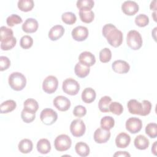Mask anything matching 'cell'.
I'll return each mask as SVG.
<instances>
[{
    "label": "cell",
    "mask_w": 157,
    "mask_h": 157,
    "mask_svg": "<svg viewBox=\"0 0 157 157\" xmlns=\"http://www.w3.org/2000/svg\"><path fill=\"white\" fill-rule=\"evenodd\" d=\"M64 33V28L61 25H55L53 26L48 32V37L51 40H56L61 38Z\"/></svg>",
    "instance_id": "cell-19"
},
{
    "label": "cell",
    "mask_w": 157,
    "mask_h": 157,
    "mask_svg": "<svg viewBox=\"0 0 157 157\" xmlns=\"http://www.w3.org/2000/svg\"><path fill=\"white\" fill-rule=\"evenodd\" d=\"M134 144L136 148L140 150H144L148 147L150 142L148 139L145 136L143 135H139L135 138Z\"/></svg>",
    "instance_id": "cell-21"
},
{
    "label": "cell",
    "mask_w": 157,
    "mask_h": 157,
    "mask_svg": "<svg viewBox=\"0 0 157 157\" xmlns=\"http://www.w3.org/2000/svg\"><path fill=\"white\" fill-rule=\"evenodd\" d=\"M127 106L129 113L141 116L148 115L151 109V104L147 100H144L140 102L136 99H131L128 101Z\"/></svg>",
    "instance_id": "cell-2"
},
{
    "label": "cell",
    "mask_w": 157,
    "mask_h": 157,
    "mask_svg": "<svg viewBox=\"0 0 157 157\" xmlns=\"http://www.w3.org/2000/svg\"><path fill=\"white\" fill-rule=\"evenodd\" d=\"M53 105L59 111L64 112L71 107L70 100L65 96H58L53 99Z\"/></svg>",
    "instance_id": "cell-12"
},
{
    "label": "cell",
    "mask_w": 157,
    "mask_h": 157,
    "mask_svg": "<svg viewBox=\"0 0 157 157\" xmlns=\"http://www.w3.org/2000/svg\"><path fill=\"white\" fill-rule=\"evenodd\" d=\"M19 151L23 153L26 154L31 152L33 150V144L31 140L28 139H22L18 145Z\"/></svg>",
    "instance_id": "cell-24"
},
{
    "label": "cell",
    "mask_w": 157,
    "mask_h": 157,
    "mask_svg": "<svg viewBox=\"0 0 157 157\" xmlns=\"http://www.w3.org/2000/svg\"><path fill=\"white\" fill-rule=\"evenodd\" d=\"M113 156H131V155L126 151H117L113 155Z\"/></svg>",
    "instance_id": "cell-45"
},
{
    "label": "cell",
    "mask_w": 157,
    "mask_h": 157,
    "mask_svg": "<svg viewBox=\"0 0 157 157\" xmlns=\"http://www.w3.org/2000/svg\"><path fill=\"white\" fill-rule=\"evenodd\" d=\"M156 141H155L154 142V144H153L152 145V148H151V151L152 153L155 155H156Z\"/></svg>",
    "instance_id": "cell-47"
},
{
    "label": "cell",
    "mask_w": 157,
    "mask_h": 157,
    "mask_svg": "<svg viewBox=\"0 0 157 157\" xmlns=\"http://www.w3.org/2000/svg\"><path fill=\"white\" fill-rule=\"evenodd\" d=\"M58 86V80L57 78L53 75L47 76L43 81L42 89L48 93L52 94L56 91Z\"/></svg>",
    "instance_id": "cell-8"
},
{
    "label": "cell",
    "mask_w": 157,
    "mask_h": 157,
    "mask_svg": "<svg viewBox=\"0 0 157 157\" xmlns=\"http://www.w3.org/2000/svg\"><path fill=\"white\" fill-rule=\"evenodd\" d=\"M9 85L12 90L21 91L26 85V77L20 72H12L9 77Z\"/></svg>",
    "instance_id": "cell-3"
},
{
    "label": "cell",
    "mask_w": 157,
    "mask_h": 157,
    "mask_svg": "<svg viewBox=\"0 0 157 157\" xmlns=\"http://www.w3.org/2000/svg\"><path fill=\"white\" fill-rule=\"evenodd\" d=\"M126 129L132 134L139 132L142 128V120L136 117H131L126 121Z\"/></svg>",
    "instance_id": "cell-10"
},
{
    "label": "cell",
    "mask_w": 157,
    "mask_h": 157,
    "mask_svg": "<svg viewBox=\"0 0 157 157\" xmlns=\"http://www.w3.org/2000/svg\"><path fill=\"white\" fill-rule=\"evenodd\" d=\"M109 110L113 114L120 115L123 113V107L120 102H112L109 105Z\"/></svg>",
    "instance_id": "cell-40"
},
{
    "label": "cell",
    "mask_w": 157,
    "mask_h": 157,
    "mask_svg": "<svg viewBox=\"0 0 157 157\" xmlns=\"http://www.w3.org/2000/svg\"><path fill=\"white\" fill-rule=\"evenodd\" d=\"M39 27L37 21L33 18H27L22 25V29L26 33H33L36 32Z\"/></svg>",
    "instance_id": "cell-17"
},
{
    "label": "cell",
    "mask_w": 157,
    "mask_h": 157,
    "mask_svg": "<svg viewBox=\"0 0 157 157\" xmlns=\"http://www.w3.org/2000/svg\"><path fill=\"white\" fill-rule=\"evenodd\" d=\"M126 42L128 47L134 50H139L142 45V38L140 34L136 30H131L126 36Z\"/></svg>",
    "instance_id": "cell-4"
},
{
    "label": "cell",
    "mask_w": 157,
    "mask_h": 157,
    "mask_svg": "<svg viewBox=\"0 0 157 157\" xmlns=\"http://www.w3.org/2000/svg\"><path fill=\"white\" fill-rule=\"evenodd\" d=\"M156 0H154L153 1H152L151 2L150 6V9L156 11Z\"/></svg>",
    "instance_id": "cell-46"
},
{
    "label": "cell",
    "mask_w": 157,
    "mask_h": 157,
    "mask_svg": "<svg viewBox=\"0 0 157 157\" xmlns=\"http://www.w3.org/2000/svg\"><path fill=\"white\" fill-rule=\"evenodd\" d=\"M90 71V67L86 66L82 63H77L74 67V72L75 75L80 78H84L86 77Z\"/></svg>",
    "instance_id": "cell-23"
},
{
    "label": "cell",
    "mask_w": 157,
    "mask_h": 157,
    "mask_svg": "<svg viewBox=\"0 0 157 157\" xmlns=\"http://www.w3.org/2000/svg\"><path fill=\"white\" fill-rule=\"evenodd\" d=\"M100 124L101 128L110 130L114 126L115 120L110 116H105L101 118Z\"/></svg>",
    "instance_id": "cell-31"
},
{
    "label": "cell",
    "mask_w": 157,
    "mask_h": 157,
    "mask_svg": "<svg viewBox=\"0 0 157 157\" xmlns=\"http://www.w3.org/2000/svg\"><path fill=\"white\" fill-rule=\"evenodd\" d=\"M112 98L110 96H105L102 97L98 103V107L102 112H109V105L111 103Z\"/></svg>",
    "instance_id": "cell-29"
},
{
    "label": "cell",
    "mask_w": 157,
    "mask_h": 157,
    "mask_svg": "<svg viewBox=\"0 0 157 157\" xmlns=\"http://www.w3.org/2000/svg\"><path fill=\"white\" fill-rule=\"evenodd\" d=\"M62 21L67 25H72L75 23L77 17L75 15L71 12H67L62 14L61 15Z\"/></svg>",
    "instance_id": "cell-35"
},
{
    "label": "cell",
    "mask_w": 157,
    "mask_h": 157,
    "mask_svg": "<svg viewBox=\"0 0 157 157\" xmlns=\"http://www.w3.org/2000/svg\"><path fill=\"white\" fill-rule=\"evenodd\" d=\"M72 38L78 42L85 40L88 36V29L83 26H78L74 28L71 33Z\"/></svg>",
    "instance_id": "cell-13"
},
{
    "label": "cell",
    "mask_w": 157,
    "mask_h": 157,
    "mask_svg": "<svg viewBox=\"0 0 157 157\" xmlns=\"http://www.w3.org/2000/svg\"><path fill=\"white\" fill-rule=\"evenodd\" d=\"M22 22L21 18L17 14H12L9 16L6 19L7 25L9 26L12 27L15 25L21 23Z\"/></svg>",
    "instance_id": "cell-41"
},
{
    "label": "cell",
    "mask_w": 157,
    "mask_h": 157,
    "mask_svg": "<svg viewBox=\"0 0 157 157\" xmlns=\"http://www.w3.org/2000/svg\"><path fill=\"white\" fill-rule=\"evenodd\" d=\"M37 150L41 154H47L51 150V145L47 139H41L37 143Z\"/></svg>",
    "instance_id": "cell-22"
},
{
    "label": "cell",
    "mask_w": 157,
    "mask_h": 157,
    "mask_svg": "<svg viewBox=\"0 0 157 157\" xmlns=\"http://www.w3.org/2000/svg\"><path fill=\"white\" fill-rule=\"evenodd\" d=\"M93 0H78L77 1V7L80 10H91L94 7Z\"/></svg>",
    "instance_id": "cell-34"
},
{
    "label": "cell",
    "mask_w": 157,
    "mask_h": 157,
    "mask_svg": "<svg viewBox=\"0 0 157 157\" xmlns=\"http://www.w3.org/2000/svg\"><path fill=\"white\" fill-rule=\"evenodd\" d=\"M135 23L139 27L146 26L149 23V18L145 14L140 13L136 17Z\"/></svg>",
    "instance_id": "cell-38"
},
{
    "label": "cell",
    "mask_w": 157,
    "mask_h": 157,
    "mask_svg": "<svg viewBox=\"0 0 157 157\" xmlns=\"http://www.w3.org/2000/svg\"><path fill=\"white\" fill-rule=\"evenodd\" d=\"M72 145L71 138L66 134H61L58 136L55 141L54 146L58 151H64L69 150Z\"/></svg>",
    "instance_id": "cell-5"
},
{
    "label": "cell",
    "mask_w": 157,
    "mask_h": 157,
    "mask_svg": "<svg viewBox=\"0 0 157 157\" xmlns=\"http://www.w3.org/2000/svg\"><path fill=\"white\" fill-rule=\"evenodd\" d=\"M23 106H24V109L34 112H36L39 108L38 102L35 99L32 98L27 99L24 102Z\"/></svg>",
    "instance_id": "cell-32"
},
{
    "label": "cell",
    "mask_w": 157,
    "mask_h": 157,
    "mask_svg": "<svg viewBox=\"0 0 157 157\" xmlns=\"http://www.w3.org/2000/svg\"><path fill=\"white\" fill-rule=\"evenodd\" d=\"M112 69L118 74H126L130 69L129 64L125 61L118 59L115 61L112 64Z\"/></svg>",
    "instance_id": "cell-15"
},
{
    "label": "cell",
    "mask_w": 157,
    "mask_h": 157,
    "mask_svg": "<svg viewBox=\"0 0 157 157\" xmlns=\"http://www.w3.org/2000/svg\"><path fill=\"white\" fill-rule=\"evenodd\" d=\"M86 113V108L81 105H77L74 107L73 110V114L77 117H82L85 116Z\"/></svg>",
    "instance_id": "cell-43"
},
{
    "label": "cell",
    "mask_w": 157,
    "mask_h": 157,
    "mask_svg": "<svg viewBox=\"0 0 157 157\" xmlns=\"http://www.w3.org/2000/svg\"><path fill=\"white\" fill-rule=\"evenodd\" d=\"M17 106L15 101L13 100H7L3 102L0 105L1 113H7L13 111Z\"/></svg>",
    "instance_id": "cell-26"
},
{
    "label": "cell",
    "mask_w": 157,
    "mask_h": 157,
    "mask_svg": "<svg viewBox=\"0 0 157 157\" xmlns=\"http://www.w3.org/2000/svg\"><path fill=\"white\" fill-rule=\"evenodd\" d=\"M75 150L77 154L82 157L87 156L90 154V147L83 142L77 143L75 146Z\"/></svg>",
    "instance_id": "cell-25"
},
{
    "label": "cell",
    "mask_w": 157,
    "mask_h": 157,
    "mask_svg": "<svg viewBox=\"0 0 157 157\" xmlns=\"http://www.w3.org/2000/svg\"><path fill=\"white\" fill-rule=\"evenodd\" d=\"M33 44V38L28 35L23 36L21 37L20 41V45L21 48L24 49H28L32 47Z\"/></svg>",
    "instance_id": "cell-39"
},
{
    "label": "cell",
    "mask_w": 157,
    "mask_h": 157,
    "mask_svg": "<svg viewBox=\"0 0 157 157\" xmlns=\"http://www.w3.org/2000/svg\"><path fill=\"white\" fill-rule=\"evenodd\" d=\"M112 58V52L108 48L102 49L99 52V60L103 63H108Z\"/></svg>",
    "instance_id": "cell-37"
},
{
    "label": "cell",
    "mask_w": 157,
    "mask_h": 157,
    "mask_svg": "<svg viewBox=\"0 0 157 157\" xmlns=\"http://www.w3.org/2000/svg\"><path fill=\"white\" fill-rule=\"evenodd\" d=\"M21 117L25 123H29L34 120L36 117V112L23 109L21 113Z\"/></svg>",
    "instance_id": "cell-33"
},
{
    "label": "cell",
    "mask_w": 157,
    "mask_h": 157,
    "mask_svg": "<svg viewBox=\"0 0 157 157\" xmlns=\"http://www.w3.org/2000/svg\"><path fill=\"white\" fill-rule=\"evenodd\" d=\"M17 43V39L15 37H13L11 39L5 42H1V48L2 50H9L13 48Z\"/></svg>",
    "instance_id": "cell-42"
},
{
    "label": "cell",
    "mask_w": 157,
    "mask_h": 157,
    "mask_svg": "<svg viewBox=\"0 0 157 157\" xmlns=\"http://www.w3.org/2000/svg\"><path fill=\"white\" fill-rule=\"evenodd\" d=\"M96 92L94 90L91 88H86L82 93V99L86 104H90L93 102L96 99Z\"/></svg>",
    "instance_id": "cell-20"
},
{
    "label": "cell",
    "mask_w": 157,
    "mask_h": 157,
    "mask_svg": "<svg viewBox=\"0 0 157 157\" xmlns=\"http://www.w3.org/2000/svg\"><path fill=\"white\" fill-rule=\"evenodd\" d=\"M40 118L42 122L46 125H52L58 118L57 113L53 109L46 108L40 112Z\"/></svg>",
    "instance_id": "cell-7"
},
{
    "label": "cell",
    "mask_w": 157,
    "mask_h": 157,
    "mask_svg": "<svg viewBox=\"0 0 157 157\" xmlns=\"http://www.w3.org/2000/svg\"><path fill=\"white\" fill-rule=\"evenodd\" d=\"M10 66V61L7 57L4 56H0V71H3L7 69Z\"/></svg>",
    "instance_id": "cell-44"
},
{
    "label": "cell",
    "mask_w": 157,
    "mask_h": 157,
    "mask_svg": "<svg viewBox=\"0 0 157 157\" xmlns=\"http://www.w3.org/2000/svg\"><path fill=\"white\" fill-rule=\"evenodd\" d=\"M139 5L132 1H126L121 5V10L127 15L132 16L139 11Z\"/></svg>",
    "instance_id": "cell-14"
},
{
    "label": "cell",
    "mask_w": 157,
    "mask_h": 157,
    "mask_svg": "<svg viewBox=\"0 0 157 157\" xmlns=\"http://www.w3.org/2000/svg\"><path fill=\"white\" fill-rule=\"evenodd\" d=\"M131 142V137L125 132H120L115 139V144L118 148H124L127 147Z\"/></svg>",
    "instance_id": "cell-18"
},
{
    "label": "cell",
    "mask_w": 157,
    "mask_h": 157,
    "mask_svg": "<svg viewBox=\"0 0 157 157\" xmlns=\"http://www.w3.org/2000/svg\"><path fill=\"white\" fill-rule=\"evenodd\" d=\"M13 37V31L6 26H2L0 29V41L1 42H5Z\"/></svg>",
    "instance_id": "cell-27"
},
{
    "label": "cell",
    "mask_w": 157,
    "mask_h": 157,
    "mask_svg": "<svg viewBox=\"0 0 157 157\" xmlns=\"http://www.w3.org/2000/svg\"><path fill=\"white\" fill-rule=\"evenodd\" d=\"M79 62L82 64L90 67L93 66L96 63V58L94 55L90 52H82L78 56Z\"/></svg>",
    "instance_id": "cell-16"
},
{
    "label": "cell",
    "mask_w": 157,
    "mask_h": 157,
    "mask_svg": "<svg viewBox=\"0 0 157 157\" xmlns=\"http://www.w3.org/2000/svg\"><path fill=\"white\" fill-rule=\"evenodd\" d=\"M102 33L111 46L118 47L122 44L123 39V33L113 25L111 23L105 25L102 28Z\"/></svg>",
    "instance_id": "cell-1"
},
{
    "label": "cell",
    "mask_w": 157,
    "mask_h": 157,
    "mask_svg": "<svg viewBox=\"0 0 157 157\" xmlns=\"http://www.w3.org/2000/svg\"><path fill=\"white\" fill-rule=\"evenodd\" d=\"M70 131L74 137H79L82 136L86 131V126L83 121L80 119L73 120L70 125Z\"/></svg>",
    "instance_id": "cell-9"
},
{
    "label": "cell",
    "mask_w": 157,
    "mask_h": 157,
    "mask_svg": "<svg viewBox=\"0 0 157 157\" xmlns=\"http://www.w3.org/2000/svg\"><path fill=\"white\" fill-rule=\"evenodd\" d=\"M145 133L150 138L157 137V124L155 123H150L145 127Z\"/></svg>",
    "instance_id": "cell-36"
},
{
    "label": "cell",
    "mask_w": 157,
    "mask_h": 157,
    "mask_svg": "<svg viewBox=\"0 0 157 157\" xmlns=\"http://www.w3.org/2000/svg\"><path fill=\"white\" fill-rule=\"evenodd\" d=\"M34 4L33 0H20L18 1V8L23 12H29L33 9Z\"/></svg>",
    "instance_id": "cell-30"
},
{
    "label": "cell",
    "mask_w": 157,
    "mask_h": 157,
    "mask_svg": "<svg viewBox=\"0 0 157 157\" xmlns=\"http://www.w3.org/2000/svg\"><path fill=\"white\" fill-rule=\"evenodd\" d=\"M110 137V130L104 129L101 127L98 128L94 132V140L96 143L98 144H103L107 142L109 140Z\"/></svg>",
    "instance_id": "cell-11"
},
{
    "label": "cell",
    "mask_w": 157,
    "mask_h": 157,
    "mask_svg": "<svg viewBox=\"0 0 157 157\" xmlns=\"http://www.w3.org/2000/svg\"><path fill=\"white\" fill-rule=\"evenodd\" d=\"M62 88L63 91L71 96L76 95L80 90V85L75 80L69 78L63 82Z\"/></svg>",
    "instance_id": "cell-6"
},
{
    "label": "cell",
    "mask_w": 157,
    "mask_h": 157,
    "mask_svg": "<svg viewBox=\"0 0 157 157\" xmlns=\"http://www.w3.org/2000/svg\"><path fill=\"white\" fill-rule=\"evenodd\" d=\"M79 17L82 21L90 23L94 20V13L91 10H79Z\"/></svg>",
    "instance_id": "cell-28"
}]
</instances>
